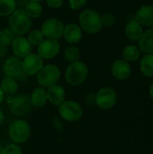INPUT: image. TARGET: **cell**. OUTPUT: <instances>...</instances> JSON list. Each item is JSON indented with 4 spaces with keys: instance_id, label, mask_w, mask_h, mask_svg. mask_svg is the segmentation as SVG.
<instances>
[{
    "instance_id": "7a4b0ae2",
    "label": "cell",
    "mask_w": 153,
    "mask_h": 154,
    "mask_svg": "<svg viewBox=\"0 0 153 154\" xmlns=\"http://www.w3.org/2000/svg\"><path fill=\"white\" fill-rule=\"evenodd\" d=\"M9 25L15 35L22 36L29 32L32 27V20L25 11L17 9L10 14Z\"/></svg>"
},
{
    "instance_id": "836d02e7",
    "label": "cell",
    "mask_w": 153,
    "mask_h": 154,
    "mask_svg": "<svg viewBox=\"0 0 153 154\" xmlns=\"http://www.w3.org/2000/svg\"><path fill=\"white\" fill-rule=\"evenodd\" d=\"M4 98H5V93L3 92V90H2V88H1V87H0V103L3 102Z\"/></svg>"
},
{
    "instance_id": "4fadbf2b",
    "label": "cell",
    "mask_w": 153,
    "mask_h": 154,
    "mask_svg": "<svg viewBox=\"0 0 153 154\" xmlns=\"http://www.w3.org/2000/svg\"><path fill=\"white\" fill-rule=\"evenodd\" d=\"M112 74L113 76L119 79L124 80L128 79L132 73V68L128 61L124 60H117L112 65Z\"/></svg>"
},
{
    "instance_id": "44dd1931",
    "label": "cell",
    "mask_w": 153,
    "mask_h": 154,
    "mask_svg": "<svg viewBox=\"0 0 153 154\" xmlns=\"http://www.w3.org/2000/svg\"><path fill=\"white\" fill-rule=\"evenodd\" d=\"M30 99H31V102H32V106H37V107L43 106L46 104L47 100H48V98H47V91L43 88H37L32 92Z\"/></svg>"
},
{
    "instance_id": "7402d4cb",
    "label": "cell",
    "mask_w": 153,
    "mask_h": 154,
    "mask_svg": "<svg viewBox=\"0 0 153 154\" xmlns=\"http://www.w3.org/2000/svg\"><path fill=\"white\" fill-rule=\"evenodd\" d=\"M1 88L5 94H6L8 96H13L18 90V83L14 79L6 77L2 81Z\"/></svg>"
},
{
    "instance_id": "3957f363",
    "label": "cell",
    "mask_w": 153,
    "mask_h": 154,
    "mask_svg": "<svg viewBox=\"0 0 153 154\" xmlns=\"http://www.w3.org/2000/svg\"><path fill=\"white\" fill-rule=\"evenodd\" d=\"M88 69L87 65L80 60L71 62L66 69L65 79L66 81L72 86L82 84L87 78Z\"/></svg>"
},
{
    "instance_id": "83f0119b",
    "label": "cell",
    "mask_w": 153,
    "mask_h": 154,
    "mask_svg": "<svg viewBox=\"0 0 153 154\" xmlns=\"http://www.w3.org/2000/svg\"><path fill=\"white\" fill-rule=\"evenodd\" d=\"M27 40L31 43V45L39 46L44 40V35L41 30H33L28 33Z\"/></svg>"
},
{
    "instance_id": "8992f818",
    "label": "cell",
    "mask_w": 153,
    "mask_h": 154,
    "mask_svg": "<svg viewBox=\"0 0 153 154\" xmlns=\"http://www.w3.org/2000/svg\"><path fill=\"white\" fill-rule=\"evenodd\" d=\"M4 72L6 77L13 78L16 81H24L27 78L22 68V60L16 56H11L6 59L4 64Z\"/></svg>"
},
{
    "instance_id": "ac0fdd59",
    "label": "cell",
    "mask_w": 153,
    "mask_h": 154,
    "mask_svg": "<svg viewBox=\"0 0 153 154\" xmlns=\"http://www.w3.org/2000/svg\"><path fill=\"white\" fill-rule=\"evenodd\" d=\"M139 49L144 53L153 52V27L142 32L141 38L138 41Z\"/></svg>"
},
{
    "instance_id": "74e56055",
    "label": "cell",
    "mask_w": 153,
    "mask_h": 154,
    "mask_svg": "<svg viewBox=\"0 0 153 154\" xmlns=\"http://www.w3.org/2000/svg\"><path fill=\"white\" fill-rule=\"evenodd\" d=\"M2 149H3V148H2V146H1V144H0V154H1V152H2Z\"/></svg>"
},
{
    "instance_id": "d6a6232c",
    "label": "cell",
    "mask_w": 153,
    "mask_h": 154,
    "mask_svg": "<svg viewBox=\"0 0 153 154\" xmlns=\"http://www.w3.org/2000/svg\"><path fill=\"white\" fill-rule=\"evenodd\" d=\"M6 53H7V46H5L0 43V58H3L4 56H5Z\"/></svg>"
},
{
    "instance_id": "30bf717a",
    "label": "cell",
    "mask_w": 153,
    "mask_h": 154,
    "mask_svg": "<svg viewBox=\"0 0 153 154\" xmlns=\"http://www.w3.org/2000/svg\"><path fill=\"white\" fill-rule=\"evenodd\" d=\"M117 100V96L115 91L111 88H103L96 95V104L98 107L103 110H107L112 108Z\"/></svg>"
},
{
    "instance_id": "cb8c5ba5",
    "label": "cell",
    "mask_w": 153,
    "mask_h": 154,
    "mask_svg": "<svg viewBox=\"0 0 153 154\" xmlns=\"http://www.w3.org/2000/svg\"><path fill=\"white\" fill-rule=\"evenodd\" d=\"M25 13L31 18H37L42 13V7L39 2L29 1V3L25 5Z\"/></svg>"
},
{
    "instance_id": "4316f807",
    "label": "cell",
    "mask_w": 153,
    "mask_h": 154,
    "mask_svg": "<svg viewBox=\"0 0 153 154\" xmlns=\"http://www.w3.org/2000/svg\"><path fill=\"white\" fill-rule=\"evenodd\" d=\"M64 58L69 62H75L79 60L80 58V52L77 47L69 46L65 49L64 51Z\"/></svg>"
},
{
    "instance_id": "8d00e7d4",
    "label": "cell",
    "mask_w": 153,
    "mask_h": 154,
    "mask_svg": "<svg viewBox=\"0 0 153 154\" xmlns=\"http://www.w3.org/2000/svg\"><path fill=\"white\" fill-rule=\"evenodd\" d=\"M29 1H32V2H41L42 0H29Z\"/></svg>"
},
{
    "instance_id": "e575fe53",
    "label": "cell",
    "mask_w": 153,
    "mask_h": 154,
    "mask_svg": "<svg viewBox=\"0 0 153 154\" xmlns=\"http://www.w3.org/2000/svg\"><path fill=\"white\" fill-rule=\"evenodd\" d=\"M3 121H4V113L1 110V108H0V125L3 123Z\"/></svg>"
},
{
    "instance_id": "6da1fadb",
    "label": "cell",
    "mask_w": 153,
    "mask_h": 154,
    "mask_svg": "<svg viewBox=\"0 0 153 154\" xmlns=\"http://www.w3.org/2000/svg\"><path fill=\"white\" fill-rule=\"evenodd\" d=\"M78 21L81 29L90 34L100 32L103 27L101 15L93 9L84 10L79 14Z\"/></svg>"
},
{
    "instance_id": "277c9868",
    "label": "cell",
    "mask_w": 153,
    "mask_h": 154,
    "mask_svg": "<svg viewBox=\"0 0 153 154\" xmlns=\"http://www.w3.org/2000/svg\"><path fill=\"white\" fill-rule=\"evenodd\" d=\"M31 134V128L27 122L22 119L14 120L9 126V136L15 143H25Z\"/></svg>"
},
{
    "instance_id": "d4e9b609",
    "label": "cell",
    "mask_w": 153,
    "mask_h": 154,
    "mask_svg": "<svg viewBox=\"0 0 153 154\" xmlns=\"http://www.w3.org/2000/svg\"><path fill=\"white\" fill-rule=\"evenodd\" d=\"M15 0H0V16H8L15 10Z\"/></svg>"
},
{
    "instance_id": "ffe728a7",
    "label": "cell",
    "mask_w": 153,
    "mask_h": 154,
    "mask_svg": "<svg viewBox=\"0 0 153 154\" xmlns=\"http://www.w3.org/2000/svg\"><path fill=\"white\" fill-rule=\"evenodd\" d=\"M141 72L148 78L153 77V52L146 53L140 62Z\"/></svg>"
},
{
    "instance_id": "4dcf8cb0",
    "label": "cell",
    "mask_w": 153,
    "mask_h": 154,
    "mask_svg": "<svg viewBox=\"0 0 153 154\" xmlns=\"http://www.w3.org/2000/svg\"><path fill=\"white\" fill-rule=\"evenodd\" d=\"M87 4V0H69V5L73 10H78L84 7Z\"/></svg>"
},
{
    "instance_id": "f35d334b",
    "label": "cell",
    "mask_w": 153,
    "mask_h": 154,
    "mask_svg": "<svg viewBox=\"0 0 153 154\" xmlns=\"http://www.w3.org/2000/svg\"><path fill=\"white\" fill-rule=\"evenodd\" d=\"M115 1H122V0H115Z\"/></svg>"
},
{
    "instance_id": "e0dca14e",
    "label": "cell",
    "mask_w": 153,
    "mask_h": 154,
    "mask_svg": "<svg viewBox=\"0 0 153 154\" xmlns=\"http://www.w3.org/2000/svg\"><path fill=\"white\" fill-rule=\"evenodd\" d=\"M124 32L126 37L130 41L135 42V41H139V39L141 38L143 32V29L139 22H137L135 19H133L129 21L128 23L126 24Z\"/></svg>"
},
{
    "instance_id": "2e32d148",
    "label": "cell",
    "mask_w": 153,
    "mask_h": 154,
    "mask_svg": "<svg viewBox=\"0 0 153 154\" xmlns=\"http://www.w3.org/2000/svg\"><path fill=\"white\" fill-rule=\"evenodd\" d=\"M47 98L51 104L55 106H60L65 101L66 98V93L64 88L56 84L49 87L47 90Z\"/></svg>"
},
{
    "instance_id": "603a6c76",
    "label": "cell",
    "mask_w": 153,
    "mask_h": 154,
    "mask_svg": "<svg viewBox=\"0 0 153 154\" xmlns=\"http://www.w3.org/2000/svg\"><path fill=\"white\" fill-rule=\"evenodd\" d=\"M141 56V50L135 45H128L123 51V58L126 61H135Z\"/></svg>"
},
{
    "instance_id": "ba28073f",
    "label": "cell",
    "mask_w": 153,
    "mask_h": 154,
    "mask_svg": "<svg viewBox=\"0 0 153 154\" xmlns=\"http://www.w3.org/2000/svg\"><path fill=\"white\" fill-rule=\"evenodd\" d=\"M9 109L15 116H25L32 109L31 99L25 95H19L14 97L7 98Z\"/></svg>"
},
{
    "instance_id": "7c38bea8",
    "label": "cell",
    "mask_w": 153,
    "mask_h": 154,
    "mask_svg": "<svg viewBox=\"0 0 153 154\" xmlns=\"http://www.w3.org/2000/svg\"><path fill=\"white\" fill-rule=\"evenodd\" d=\"M60 44L57 40L47 39L38 46V54L43 60H50L58 55L60 52Z\"/></svg>"
},
{
    "instance_id": "52a82bcc",
    "label": "cell",
    "mask_w": 153,
    "mask_h": 154,
    "mask_svg": "<svg viewBox=\"0 0 153 154\" xmlns=\"http://www.w3.org/2000/svg\"><path fill=\"white\" fill-rule=\"evenodd\" d=\"M60 115L63 119L69 122H75L81 118L83 115L80 105L72 100H66L60 105Z\"/></svg>"
},
{
    "instance_id": "8fae6325",
    "label": "cell",
    "mask_w": 153,
    "mask_h": 154,
    "mask_svg": "<svg viewBox=\"0 0 153 154\" xmlns=\"http://www.w3.org/2000/svg\"><path fill=\"white\" fill-rule=\"evenodd\" d=\"M42 67L43 59L38 53H30L22 61V68L26 75H36Z\"/></svg>"
},
{
    "instance_id": "d590c367",
    "label": "cell",
    "mask_w": 153,
    "mask_h": 154,
    "mask_svg": "<svg viewBox=\"0 0 153 154\" xmlns=\"http://www.w3.org/2000/svg\"><path fill=\"white\" fill-rule=\"evenodd\" d=\"M150 96H151V97L153 99V83L152 85L151 86V88H150Z\"/></svg>"
},
{
    "instance_id": "5bb4252c",
    "label": "cell",
    "mask_w": 153,
    "mask_h": 154,
    "mask_svg": "<svg viewBox=\"0 0 153 154\" xmlns=\"http://www.w3.org/2000/svg\"><path fill=\"white\" fill-rule=\"evenodd\" d=\"M13 52L18 58H24L32 51V45L28 42L27 38L23 36L15 37L12 43Z\"/></svg>"
},
{
    "instance_id": "9c48e42d",
    "label": "cell",
    "mask_w": 153,
    "mask_h": 154,
    "mask_svg": "<svg viewBox=\"0 0 153 154\" xmlns=\"http://www.w3.org/2000/svg\"><path fill=\"white\" fill-rule=\"evenodd\" d=\"M64 27L65 26L61 21L55 18H50L42 23L41 31L42 32L44 37L57 40L63 35Z\"/></svg>"
},
{
    "instance_id": "f1b7e54d",
    "label": "cell",
    "mask_w": 153,
    "mask_h": 154,
    "mask_svg": "<svg viewBox=\"0 0 153 154\" xmlns=\"http://www.w3.org/2000/svg\"><path fill=\"white\" fill-rule=\"evenodd\" d=\"M1 154H23V152L17 145L9 144L2 149Z\"/></svg>"
},
{
    "instance_id": "f546056e",
    "label": "cell",
    "mask_w": 153,
    "mask_h": 154,
    "mask_svg": "<svg viewBox=\"0 0 153 154\" xmlns=\"http://www.w3.org/2000/svg\"><path fill=\"white\" fill-rule=\"evenodd\" d=\"M102 17V23L103 25L106 27H111L115 23V17L113 14H105Z\"/></svg>"
},
{
    "instance_id": "d6986e66",
    "label": "cell",
    "mask_w": 153,
    "mask_h": 154,
    "mask_svg": "<svg viewBox=\"0 0 153 154\" xmlns=\"http://www.w3.org/2000/svg\"><path fill=\"white\" fill-rule=\"evenodd\" d=\"M65 40L69 42V43H76L80 41L82 37V31L80 27L75 23L68 24L66 27H64L63 35Z\"/></svg>"
},
{
    "instance_id": "484cf974",
    "label": "cell",
    "mask_w": 153,
    "mask_h": 154,
    "mask_svg": "<svg viewBox=\"0 0 153 154\" xmlns=\"http://www.w3.org/2000/svg\"><path fill=\"white\" fill-rule=\"evenodd\" d=\"M15 39V34L11 29L5 28L0 31V43L5 46H9Z\"/></svg>"
},
{
    "instance_id": "1f68e13d",
    "label": "cell",
    "mask_w": 153,
    "mask_h": 154,
    "mask_svg": "<svg viewBox=\"0 0 153 154\" xmlns=\"http://www.w3.org/2000/svg\"><path fill=\"white\" fill-rule=\"evenodd\" d=\"M46 2L51 8H60L63 4V0H46Z\"/></svg>"
},
{
    "instance_id": "9a60e30c",
    "label": "cell",
    "mask_w": 153,
    "mask_h": 154,
    "mask_svg": "<svg viewBox=\"0 0 153 154\" xmlns=\"http://www.w3.org/2000/svg\"><path fill=\"white\" fill-rule=\"evenodd\" d=\"M135 20L139 22L142 26H153V5H145L141 6L135 14Z\"/></svg>"
},
{
    "instance_id": "5b68a950",
    "label": "cell",
    "mask_w": 153,
    "mask_h": 154,
    "mask_svg": "<svg viewBox=\"0 0 153 154\" xmlns=\"http://www.w3.org/2000/svg\"><path fill=\"white\" fill-rule=\"evenodd\" d=\"M60 77V70L55 65L43 66L41 70L37 73L38 83L43 88H49L55 85Z\"/></svg>"
}]
</instances>
